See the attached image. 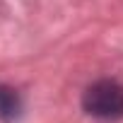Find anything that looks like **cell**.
I'll return each mask as SVG.
<instances>
[{"label":"cell","mask_w":123,"mask_h":123,"mask_svg":"<svg viewBox=\"0 0 123 123\" xmlns=\"http://www.w3.org/2000/svg\"><path fill=\"white\" fill-rule=\"evenodd\" d=\"M82 106L89 116L116 121L123 118V85L116 80H99L85 89Z\"/></svg>","instance_id":"cell-1"},{"label":"cell","mask_w":123,"mask_h":123,"mask_svg":"<svg viewBox=\"0 0 123 123\" xmlns=\"http://www.w3.org/2000/svg\"><path fill=\"white\" fill-rule=\"evenodd\" d=\"M19 109H22L19 94H17L12 87L0 85V118H3L5 123H12V121L19 116Z\"/></svg>","instance_id":"cell-2"}]
</instances>
